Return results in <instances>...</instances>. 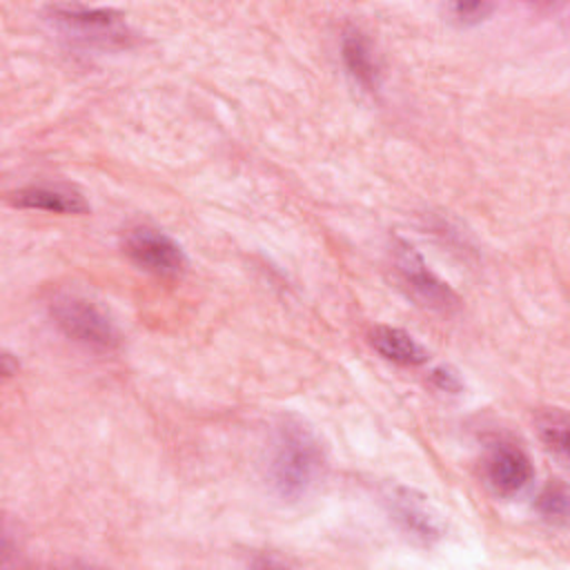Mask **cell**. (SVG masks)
Masks as SVG:
<instances>
[{
	"label": "cell",
	"mask_w": 570,
	"mask_h": 570,
	"mask_svg": "<svg viewBox=\"0 0 570 570\" xmlns=\"http://www.w3.org/2000/svg\"><path fill=\"white\" fill-rule=\"evenodd\" d=\"M537 510L552 523H566L568 517V490L561 481H550L537 497Z\"/></svg>",
	"instance_id": "cell-12"
},
{
	"label": "cell",
	"mask_w": 570,
	"mask_h": 570,
	"mask_svg": "<svg viewBox=\"0 0 570 570\" xmlns=\"http://www.w3.org/2000/svg\"><path fill=\"white\" fill-rule=\"evenodd\" d=\"M13 370H18V365L13 367V365H11V356L4 354V356H2V374H4V376H11Z\"/></svg>",
	"instance_id": "cell-15"
},
{
	"label": "cell",
	"mask_w": 570,
	"mask_h": 570,
	"mask_svg": "<svg viewBox=\"0 0 570 570\" xmlns=\"http://www.w3.org/2000/svg\"><path fill=\"white\" fill-rule=\"evenodd\" d=\"M9 200L16 207L53 212V214H85L89 209L82 194L67 185H29V187L16 189L9 196Z\"/></svg>",
	"instance_id": "cell-8"
},
{
	"label": "cell",
	"mask_w": 570,
	"mask_h": 570,
	"mask_svg": "<svg viewBox=\"0 0 570 570\" xmlns=\"http://www.w3.org/2000/svg\"><path fill=\"white\" fill-rule=\"evenodd\" d=\"M396 272L401 283L407 287V292L423 305L436 312H452L459 307L456 292L441 281L423 261V256L405 240L396 243L394 249Z\"/></svg>",
	"instance_id": "cell-4"
},
{
	"label": "cell",
	"mask_w": 570,
	"mask_h": 570,
	"mask_svg": "<svg viewBox=\"0 0 570 570\" xmlns=\"http://www.w3.org/2000/svg\"><path fill=\"white\" fill-rule=\"evenodd\" d=\"M122 247L134 265L158 278H176L187 267L183 247L171 236L154 227L129 229Z\"/></svg>",
	"instance_id": "cell-3"
},
{
	"label": "cell",
	"mask_w": 570,
	"mask_h": 570,
	"mask_svg": "<svg viewBox=\"0 0 570 570\" xmlns=\"http://www.w3.org/2000/svg\"><path fill=\"white\" fill-rule=\"evenodd\" d=\"M541 441L552 450L559 459L568 456V419L559 410H550L539 419Z\"/></svg>",
	"instance_id": "cell-11"
},
{
	"label": "cell",
	"mask_w": 570,
	"mask_h": 570,
	"mask_svg": "<svg viewBox=\"0 0 570 570\" xmlns=\"http://www.w3.org/2000/svg\"><path fill=\"white\" fill-rule=\"evenodd\" d=\"M370 345L387 361L396 363V365H405V367H416L423 365L428 361V352L423 350V345L407 334L401 327H392V325H376L370 332Z\"/></svg>",
	"instance_id": "cell-10"
},
{
	"label": "cell",
	"mask_w": 570,
	"mask_h": 570,
	"mask_svg": "<svg viewBox=\"0 0 570 570\" xmlns=\"http://www.w3.org/2000/svg\"><path fill=\"white\" fill-rule=\"evenodd\" d=\"M432 381H434V385H436L439 390H445V392H459V390H461L459 376L452 374V372L445 370V367H436V370L432 372Z\"/></svg>",
	"instance_id": "cell-14"
},
{
	"label": "cell",
	"mask_w": 570,
	"mask_h": 570,
	"mask_svg": "<svg viewBox=\"0 0 570 570\" xmlns=\"http://www.w3.org/2000/svg\"><path fill=\"white\" fill-rule=\"evenodd\" d=\"M51 316L65 336L85 347L96 352H111L120 345V334L114 321L96 303L82 296H58L51 303Z\"/></svg>",
	"instance_id": "cell-2"
},
{
	"label": "cell",
	"mask_w": 570,
	"mask_h": 570,
	"mask_svg": "<svg viewBox=\"0 0 570 570\" xmlns=\"http://www.w3.org/2000/svg\"><path fill=\"white\" fill-rule=\"evenodd\" d=\"M49 16L71 33H80L91 40H122L127 38V27L122 24V16L114 9L105 7H85V4H51Z\"/></svg>",
	"instance_id": "cell-5"
},
{
	"label": "cell",
	"mask_w": 570,
	"mask_h": 570,
	"mask_svg": "<svg viewBox=\"0 0 570 570\" xmlns=\"http://www.w3.org/2000/svg\"><path fill=\"white\" fill-rule=\"evenodd\" d=\"M530 456L514 443H497L485 459V479L501 497L519 494L532 481Z\"/></svg>",
	"instance_id": "cell-6"
},
{
	"label": "cell",
	"mask_w": 570,
	"mask_h": 570,
	"mask_svg": "<svg viewBox=\"0 0 570 570\" xmlns=\"http://www.w3.org/2000/svg\"><path fill=\"white\" fill-rule=\"evenodd\" d=\"M325 472V452L309 425L296 416H285L274 432L269 479L283 499L305 497Z\"/></svg>",
	"instance_id": "cell-1"
},
{
	"label": "cell",
	"mask_w": 570,
	"mask_h": 570,
	"mask_svg": "<svg viewBox=\"0 0 570 570\" xmlns=\"http://www.w3.org/2000/svg\"><path fill=\"white\" fill-rule=\"evenodd\" d=\"M448 11L461 24H479L494 11V7L490 2H454Z\"/></svg>",
	"instance_id": "cell-13"
},
{
	"label": "cell",
	"mask_w": 570,
	"mask_h": 570,
	"mask_svg": "<svg viewBox=\"0 0 570 570\" xmlns=\"http://www.w3.org/2000/svg\"><path fill=\"white\" fill-rule=\"evenodd\" d=\"M392 514L394 519L403 525L405 532L412 537L430 543L441 537V525L436 517L430 512L428 503L423 497H419L414 490L407 488H396L394 494L390 497Z\"/></svg>",
	"instance_id": "cell-9"
},
{
	"label": "cell",
	"mask_w": 570,
	"mask_h": 570,
	"mask_svg": "<svg viewBox=\"0 0 570 570\" xmlns=\"http://www.w3.org/2000/svg\"><path fill=\"white\" fill-rule=\"evenodd\" d=\"M341 58H343V65H345L350 78L358 87H363L365 91H376L379 89V82H381L379 60H376V53L372 49L370 38L361 29L347 27L343 31Z\"/></svg>",
	"instance_id": "cell-7"
}]
</instances>
